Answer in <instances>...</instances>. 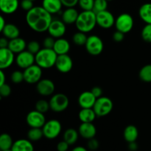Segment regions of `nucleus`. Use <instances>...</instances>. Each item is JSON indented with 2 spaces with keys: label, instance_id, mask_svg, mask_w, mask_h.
Listing matches in <instances>:
<instances>
[{
  "label": "nucleus",
  "instance_id": "7ed1b4c3",
  "mask_svg": "<svg viewBox=\"0 0 151 151\" xmlns=\"http://www.w3.org/2000/svg\"><path fill=\"white\" fill-rule=\"evenodd\" d=\"M58 55L53 49L43 48L35 55V63L42 69H50L55 66Z\"/></svg>",
  "mask_w": 151,
  "mask_h": 151
},
{
  "label": "nucleus",
  "instance_id": "4c0bfd02",
  "mask_svg": "<svg viewBox=\"0 0 151 151\" xmlns=\"http://www.w3.org/2000/svg\"><path fill=\"white\" fill-rule=\"evenodd\" d=\"M41 45L37 41H31L27 45V50L33 55H36L41 50Z\"/></svg>",
  "mask_w": 151,
  "mask_h": 151
},
{
  "label": "nucleus",
  "instance_id": "79ce46f5",
  "mask_svg": "<svg viewBox=\"0 0 151 151\" xmlns=\"http://www.w3.org/2000/svg\"><path fill=\"white\" fill-rule=\"evenodd\" d=\"M55 38H53L52 36L46 37L43 41V46L44 48H48V49H53V47L55 45Z\"/></svg>",
  "mask_w": 151,
  "mask_h": 151
},
{
  "label": "nucleus",
  "instance_id": "864d4df0",
  "mask_svg": "<svg viewBox=\"0 0 151 151\" xmlns=\"http://www.w3.org/2000/svg\"><path fill=\"white\" fill-rule=\"evenodd\" d=\"M72 151H88V149L86 147H82V146H77V147H74Z\"/></svg>",
  "mask_w": 151,
  "mask_h": 151
},
{
  "label": "nucleus",
  "instance_id": "603ef678",
  "mask_svg": "<svg viewBox=\"0 0 151 151\" xmlns=\"http://www.w3.org/2000/svg\"><path fill=\"white\" fill-rule=\"evenodd\" d=\"M6 24H7V23H6L4 18L2 16H0V31L2 30Z\"/></svg>",
  "mask_w": 151,
  "mask_h": 151
},
{
  "label": "nucleus",
  "instance_id": "9d476101",
  "mask_svg": "<svg viewBox=\"0 0 151 151\" xmlns=\"http://www.w3.org/2000/svg\"><path fill=\"white\" fill-rule=\"evenodd\" d=\"M26 122L30 128H42L47 121L44 114L35 110L31 111L27 114L26 116Z\"/></svg>",
  "mask_w": 151,
  "mask_h": 151
},
{
  "label": "nucleus",
  "instance_id": "7c9ffc66",
  "mask_svg": "<svg viewBox=\"0 0 151 151\" xmlns=\"http://www.w3.org/2000/svg\"><path fill=\"white\" fill-rule=\"evenodd\" d=\"M44 137L42 128H31L27 132V139L31 142L39 141Z\"/></svg>",
  "mask_w": 151,
  "mask_h": 151
},
{
  "label": "nucleus",
  "instance_id": "f257e3e1",
  "mask_svg": "<svg viewBox=\"0 0 151 151\" xmlns=\"http://www.w3.org/2000/svg\"><path fill=\"white\" fill-rule=\"evenodd\" d=\"M25 19L28 27L36 32H44L48 30L53 20L52 14L42 6H35L27 12Z\"/></svg>",
  "mask_w": 151,
  "mask_h": 151
},
{
  "label": "nucleus",
  "instance_id": "0eeeda50",
  "mask_svg": "<svg viewBox=\"0 0 151 151\" xmlns=\"http://www.w3.org/2000/svg\"><path fill=\"white\" fill-rule=\"evenodd\" d=\"M44 137L48 139H54L60 135L62 125L58 119H50L46 122L42 128Z\"/></svg>",
  "mask_w": 151,
  "mask_h": 151
},
{
  "label": "nucleus",
  "instance_id": "6e6552de",
  "mask_svg": "<svg viewBox=\"0 0 151 151\" xmlns=\"http://www.w3.org/2000/svg\"><path fill=\"white\" fill-rule=\"evenodd\" d=\"M134 22L132 16L129 13H122L115 20V27L118 31L126 34L131 32L134 27Z\"/></svg>",
  "mask_w": 151,
  "mask_h": 151
},
{
  "label": "nucleus",
  "instance_id": "8fccbe9b",
  "mask_svg": "<svg viewBox=\"0 0 151 151\" xmlns=\"http://www.w3.org/2000/svg\"><path fill=\"white\" fill-rule=\"evenodd\" d=\"M128 149L131 151H137L138 150V145L137 142H132L128 143Z\"/></svg>",
  "mask_w": 151,
  "mask_h": 151
},
{
  "label": "nucleus",
  "instance_id": "f03ea898",
  "mask_svg": "<svg viewBox=\"0 0 151 151\" xmlns=\"http://www.w3.org/2000/svg\"><path fill=\"white\" fill-rule=\"evenodd\" d=\"M97 24V16L93 10H83L79 13L75 23L78 31L88 33L95 28Z\"/></svg>",
  "mask_w": 151,
  "mask_h": 151
},
{
  "label": "nucleus",
  "instance_id": "c9c22d12",
  "mask_svg": "<svg viewBox=\"0 0 151 151\" xmlns=\"http://www.w3.org/2000/svg\"><path fill=\"white\" fill-rule=\"evenodd\" d=\"M141 36L143 41L147 43H151V24H146L142 28Z\"/></svg>",
  "mask_w": 151,
  "mask_h": 151
},
{
  "label": "nucleus",
  "instance_id": "6e6d98bb",
  "mask_svg": "<svg viewBox=\"0 0 151 151\" xmlns=\"http://www.w3.org/2000/svg\"><path fill=\"white\" fill-rule=\"evenodd\" d=\"M108 1H113V0H107Z\"/></svg>",
  "mask_w": 151,
  "mask_h": 151
},
{
  "label": "nucleus",
  "instance_id": "4d7b16f0",
  "mask_svg": "<svg viewBox=\"0 0 151 151\" xmlns=\"http://www.w3.org/2000/svg\"><path fill=\"white\" fill-rule=\"evenodd\" d=\"M32 1H36V0H32Z\"/></svg>",
  "mask_w": 151,
  "mask_h": 151
},
{
  "label": "nucleus",
  "instance_id": "412c9836",
  "mask_svg": "<svg viewBox=\"0 0 151 151\" xmlns=\"http://www.w3.org/2000/svg\"><path fill=\"white\" fill-rule=\"evenodd\" d=\"M27 44L24 39L20 38V37H18V38H13V39L9 41L8 48L15 54H19V53L24 51L25 49L27 48Z\"/></svg>",
  "mask_w": 151,
  "mask_h": 151
},
{
  "label": "nucleus",
  "instance_id": "c85d7f7f",
  "mask_svg": "<svg viewBox=\"0 0 151 151\" xmlns=\"http://www.w3.org/2000/svg\"><path fill=\"white\" fill-rule=\"evenodd\" d=\"M79 136V132L75 128H68L65 131L63 137V140L66 141L69 145H72L77 142Z\"/></svg>",
  "mask_w": 151,
  "mask_h": 151
},
{
  "label": "nucleus",
  "instance_id": "393cba45",
  "mask_svg": "<svg viewBox=\"0 0 151 151\" xmlns=\"http://www.w3.org/2000/svg\"><path fill=\"white\" fill-rule=\"evenodd\" d=\"M1 32L3 36L9 40L18 38L20 35L19 28L13 24H7Z\"/></svg>",
  "mask_w": 151,
  "mask_h": 151
},
{
  "label": "nucleus",
  "instance_id": "dca6fc26",
  "mask_svg": "<svg viewBox=\"0 0 151 151\" xmlns=\"http://www.w3.org/2000/svg\"><path fill=\"white\" fill-rule=\"evenodd\" d=\"M16 60L15 53L8 47L0 48V69L4 70L10 67Z\"/></svg>",
  "mask_w": 151,
  "mask_h": 151
},
{
  "label": "nucleus",
  "instance_id": "4468645a",
  "mask_svg": "<svg viewBox=\"0 0 151 151\" xmlns=\"http://www.w3.org/2000/svg\"><path fill=\"white\" fill-rule=\"evenodd\" d=\"M58 72L61 73H68L73 67V60L68 54L58 55L55 66Z\"/></svg>",
  "mask_w": 151,
  "mask_h": 151
},
{
  "label": "nucleus",
  "instance_id": "2f4dec72",
  "mask_svg": "<svg viewBox=\"0 0 151 151\" xmlns=\"http://www.w3.org/2000/svg\"><path fill=\"white\" fill-rule=\"evenodd\" d=\"M140 80L145 83H151V64L143 66L139 72Z\"/></svg>",
  "mask_w": 151,
  "mask_h": 151
},
{
  "label": "nucleus",
  "instance_id": "1a4fd4ad",
  "mask_svg": "<svg viewBox=\"0 0 151 151\" xmlns=\"http://www.w3.org/2000/svg\"><path fill=\"white\" fill-rule=\"evenodd\" d=\"M24 81L29 84H35L39 82L42 77V68L36 63L24 69Z\"/></svg>",
  "mask_w": 151,
  "mask_h": 151
},
{
  "label": "nucleus",
  "instance_id": "a211bd4d",
  "mask_svg": "<svg viewBox=\"0 0 151 151\" xmlns=\"http://www.w3.org/2000/svg\"><path fill=\"white\" fill-rule=\"evenodd\" d=\"M80 136L88 140L94 138L97 134V128L93 122H82L78 128Z\"/></svg>",
  "mask_w": 151,
  "mask_h": 151
},
{
  "label": "nucleus",
  "instance_id": "2eb2a0df",
  "mask_svg": "<svg viewBox=\"0 0 151 151\" xmlns=\"http://www.w3.org/2000/svg\"><path fill=\"white\" fill-rule=\"evenodd\" d=\"M36 90L38 94L44 97L52 95L55 90V86L50 79H41L36 83Z\"/></svg>",
  "mask_w": 151,
  "mask_h": 151
},
{
  "label": "nucleus",
  "instance_id": "473e14b6",
  "mask_svg": "<svg viewBox=\"0 0 151 151\" xmlns=\"http://www.w3.org/2000/svg\"><path fill=\"white\" fill-rule=\"evenodd\" d=\"M87 38H88V36L86 35V33L78 31L75 32L72 36V41L77 46H85Z\"/></svg>",
  "mask_w": 151,
  "mask_h": 151
},
{
  "label": "nucleus",
  "instance_id": "de8ad7c7",
  "mask_svg": "<svg viewBox=\"0 0 151 151\" xmlns=\"http://www.w3.org/2000/svg\"><path fill=\"white\" fill-rule=\"evenodd\" d=\"M91 91L92 92V94L95 96L96 98H99V97H102V94H103V89H102L100 86L93 87V88H91Z\"/></svg>",
  "mask_w": 151,
  "mask_h": 151
},
{
  "label": "nucleus",
  "instance_id": "20e7f679",
  "mask_svg": "<svg viewBox=\"0 0 151 151\" xmlns=\"http://www.w3.org/2000/svg\"><path fill=\"white\" fill-rule=\"evenodd\" d=\"M114 103L108 97H100L97 98L94 105V112L98 117H103L109 115L113 110Z\"/></svg>",
  "mask_w": 151,
  "mask_h": 151
},
{
  "label": "nucleus",
  "instance_id": "423d86ee",
  "mask_svg": "<svg viewBox=\"0 0 151 151\" xmlns=\"http://www.w3.org/2000/svg\"><path fill=\"white\" fill-rule=\"evenodd\" d=\"M86 50L91 55L97 56L102 53L104 49V44L101 38L95 35H89L85 44Z\"/></svg>",
  "mask_w": 151,
  "mask_h": 151
},
{
  "label": "nucleus",
  "instance_id": "6ab92c4d",
  "mask_svg": "<svg viewBox=\"0 0 151 151\" xmlns=\"http://www.w3.org/2000/svg\"><path fill=\"white\" fill-rule=\"evenodd\" d=\"M19 6V0H0V10L6 15L14 13Z\"/></svg>",
  "mask_w": 151,
  "mask_h": 151
},
{
  "label": "nucleus",
  "instance_id": "a19ab883",
  "mask_svg": "<svg viewBox=\"0 0 151 151\" xmlns=\"http://www.w3.org/2000/svg\"><path fill=\"white\" fill-rule=\"evenodd\" d=\"M20 7L25 11H29L34 7L33 1L32 0H22L20 2Z\"/></svg>",
  "mask_w": 151,
  "mask_h": 151
},
{
  "label": "nucleus",
  "instance_id": "5fc2aeb1",
  "mask_svg": "<svg viewBox=\"0 0 151 151\" xmlns=\"http://www.w3.org/2000/svg\"><path fill=\"white\" fill-rule=\"evenodd\" d=\"M1 151H13L12 149H9V150H1Z\"/></svg>",
  "mask_w": 151,
  "mask_h": 151
},
{
  "label": "nucleus",
  "instance_id": "b1692460",
  "mask_svg": "<svg viewBox=\"0 0 151 151\" xmlns=\"http://www.w3.org/2000/svg\"><path fill=\"white\" fill-rule=\"evenodd\" d=\"M11 149L13 151H34L33 145L28 139H20L15 141Z\"/></svg>",
  "mask_w": 151,
  "mask_h": 151
},
{
  "label": "nucleus",
  "instance_id": "37998d69",
  "mask_svg": "<svg viewBox=\"0 0 151 151\" xmlns=\"http://www.w3.org/2000/svg\"><path fill=\"white\" fill-rule=\"evenodd\" d=\"M99 146H100V143H99L98 140L96 139L95 138L90 139L88 140V142H87V147H88V150H96L98 149Z\"/></svg>",
  "mask_w": 151,
  "mask_h": 151
},
{
  "label": "nucleus",
  "instance_id": "ddd939ff",
  "mask_svg": "<svg viewBox=\"0 0 151 151\" xmlns=\"http://www.w3.org/2000/svg\"><path fill=\"white\" fill-rule=\"evenodd\" d=\"M47 32H49L50 36L53 37L55 39L62 38L66 32V24L62 20L53 19L49 27Z\"/></svg>",
  "mask_w": 151,
  "mask_h": 151
},
{
  "label": "nucleus",
  "instance_id": "39448f33",
  "mask_svg": "<svg viewBox=\"0 0 151 151\" xmlns=\"http://www.w3.org/2000/svg\"><path fill=\"white\" fill-rule=\"evenodd\" d=\"M50 109L56 113H60L66 110L69 104L67 96L63 93H57L52 96L50 100Z\"/></svg>",
  "mask_w": 151,
  "mask_h": 151
},
{
  "label": "nucleus",
  "instance_id": "4be33fe9",
  "mask_svg": "<svg viewBox=\"0 0 151 151\" xmlns=\"http://www.w3.org/2000/svg\"><path fill=\"white\" fill-rule=\"evenodd\" d=\"M79 13L75 7H66L62 13V21L66 24H75L78 19Z\"/></svg>",
  "mask_w": 151,
  "mask_h": 151
},
{
  "label": "nucleus",
  "instance_id": "f704fd0d",
  "mask_svg": "<svg viewBox=\"0 0 151 151\" xmlns=\"http://www.w3.org/2000/svg\"><path fill=\"white\" fill-rule=\"evenodd\" d=\"M108 8L107 0H94L93 11L95 13L106 10Z\"/></svg>",
  "mask_w": 151,
  "mask_h": 151
},
{
  "label": "nucleus",
  "instance_id": "5701e85b",
  "mask_svg": "<svg viewBox=\"0 0 151 151\" xmlns=\"http://www.w3.org/2000/svg\"><path fill=\"white\" fill-rule=\"evenodd\" d=\"M70 44L68 40H66V38H60L55 40L53 50L57 53L58 55H60L68 54L70 50Z\"/></svg>",
  "mask_w": 151,
  "mask_h": 151
},
{
  "label": "nucleus",
  "instance_id": "bb28decb",
  "mask_svg": "<svg viewBox=\"0 0 151 151\" xmlns=\"http://www.w3.org/2000/svg\"><path fill=\"white\" fill-rule=\"evenodd\" d=\"M78 117L81 122H93L97 115L93 109H81L78 114Z\"/></svg>",
  "mask_w": 151,
  "mask_h": 151
},
{
  "label": "nucleus",
  "instance_id": "9b49d317",
  "mask_svg": "<svg viewBox=\"0 0 151 151\" xmlns=\"http://www.w3.org/2000/svg\"><path fill=\"white\" fill-rule=\"evenodd\" d=\"M15 62L19 68L25 69L32 65L35 64V55L28 50H24L17 54Z\"/></svg>",
  "mask_w": 151,
  "mask_h": 151
},
{
  "label": "nucleus",
  "instance_id": "72a5a7b5",
  "mask_svg": "<svg viewBox=\"0 0 151 151\" xmlns=\"http://www.w3.org/2000/svg\"><path fill=\"white\" fill-rule=\"evenodd\" d=\"M50 109V102L45 100H39L35 103V110L41 113L45 114Z\"/></svg>",
  "mask_w": 151,
  "mask_h": 151
},
{
  "label": "nucleus",
  "instance_id": "3c124183",
  "mask_svg": "<svg viewBox=\"0 0 151 151\" xmlns=\"http://www.w3.org/2000/svg\"><path fill=\"white\" fill-rule=\"evenodd\" d=\"M6 83V77L4 71L2 69L0 70V85H3Z\"/></svg>",
  "mask_w": 151,
  "mask_h": 151
},
{
  "label": "nucleus",
  "instance_id": "aec40b11",
  "mask_svg": "<svg viewBox=\"0 0 151 151\" xmlns=\"http://www.w3.org/2000/svg\"><path fill=\"white\" fill-rule=\"evenodd\" d=\"M42 7L50 14H56L61 10L63 4L60 0H43Z\"/></svg>",
  "mask_w": 151,
  "mask_h": 151
},
{
  "label": "nucleus",
  "instance_id": "c756f323",
  "mask_svg": "<svg viewBox=\"0 0 151 151\" xmlns=\"http://www.w3.org/2000/svg\"><path fill=\"white\" fill-rule=\"evenodd\" d=\"M14 143L11 136L8 134H2L0 136V149L1 150L11 149Z\"/></svg>",
  "mask_w": 151,
  "mask_h": 151
},
{
  "label": "nucleus",
  "instance_id": "49530a36",
  "mask_svg": "<svg viewBox=\"0 0 151 151\" xmlns=\"http://www.w3.org/2000/svg\"><path fill=\"white\" fill-rule=\"evenodd\" d=\"M63 4V6L66 7H75L78 4L79 0H60Z\"/></svg>",
  "mask_w": 151,
  "mask_h": 151
},
{
  "label": "nucleus",
  "instance_id": "e433bc0d",
  "mask_svg": "<svg viewBox=\"0 0 151 151\" xmlns=\"http://www.w3.org/2000/svg\"><path fill=\"white\" fill-rule=\"evenodd\" d=\"M10 79L11 81L15 84L21 83L22 82L24 81V72L22 71L16 70L12 72L10 75Z\"/></svg>",
  "mask_w": 151,
  "mask_h": 151
},
{
  "label": "nucleus",
  "instance_id": "f3484780",
  "mask_svg": "<svg viewBox=\"0 0 151 151\" xmlns=\"http://www.w3.org/2000/svg\"><path fill=\"white\" fill-rule=\"evenodd\" d=\"M96 100L97 98L91 91H86L80 94L78 102L81 109H93Z\"/></svg>",
  "mask_w": 151,
  "mask_h": 151
},
{
  "label": "nucleus",
  "instance_id": "09e8293b",
  "mask_svg": "<svg viewBox=\"0 0 151 151\" xmlns=\"http://www.w3.org/2000/svg\"><path fill=\"white\" fill-rule=\"evenodd\" d=\"M9 41L10 40L7 39V38L4 36L0 38V48H7V47H8Z\"/></svg>",
  "mask_w": 151,
  "mask_h": 151
},
{
  "label": "nucleus",
  "instance_id": "58836bf2",
  "mask_svg": "<svg viewBox=\"0 0 151 151\" xmlns=\"http://www.w3.org/2000/svg\"><path fill=\"white\" fill-rule=\"evenodd\" d=\"M94 0H79L78 5L83 10H93Z\"/></svg>",
  "mask_w": 151,
  "mask_h": 151
},
{
  "label": "nucleus",
  "instance_id": "f8f14e48",
  "mask_svg": "<svg viewBox=\"0 0 151 151\" xmlns=\"http://www.w3.org/2000/svg\"><path fill=\"white\" fill-rule=\"evenodd\" d=\"M97 16V24L103 29H110L115 24L114 18L112 13L109 10L100 12L96 13Z\"/></svg>",
  "mask_w": 151,
  "mask_h": 151
},
{
  "label": "nucleus",
  "instance_id": "ea45409f",
  "mask_svg": "<svg viewBox=\"0 0 151 151\" xmlns=\"http://www.w3.org/2000/svg\"><path fill=\"white\" fill-rule=\"evenodd\" d=\"M11 87L7 83H4L3 85H0V95L2 97H7L11 94Z\"/></svg>",
  "mask_w": 151,
  "mask_h": 151
},
{
  "label": "nucleus",
  "instance_id": "cd10ccee",
  "mask_svg": "<svg viewBox=\"0 0 151 151\" xmlns=\"http://www.w3.org/2000/svg\"><path fill=\"white\" fill-rule=\"evenodd\" d=\"M139 16L146 24H151V3H145L140 7Z\"/></svg>",
  "mask_w": 151,
  "mask_h": 151
},
{
  "label": "nucleus",
  "instance_id": "a18cd8bd",
  "mask_svg": "<svg viewBox=\"0 0 151 151\" xmlns=\"http://www.w3.org/2000/svg\"><path fill=\"white\" fill-rule=\"evenodd\" d=\"M69 145L63 139V141H60L58 143L56 148L58 151H67L69 150Z\"/></svg>",
  "mask_w": 151,
  "mask_h": 151
},
{
  "label": "nucleus",
  "instance_id": "a878e982",
  "mask_svg": "<svg viewBox=\"0 0 151 151\" xmlns=\"http://www.w3.org/2000/svg\"><path fill=\"white\" fill-rule=\"evenodd\" d=\"M123 137L128 143L136 142L139 137V131L137 127L134 125H129L125 128Z\"/></svg>",
  "mask_w": 151,
  "mask_h": 151
},
{
  "label": "nucleus",
  "instance_id": "c03bdc74",
  "mask_svg": "<svg viewBox=\"0 0 151 151\" xmlns=\"http://www.w3.org/2000/svg\"><path fill=\"white\" fill-rule=\"evenodd\" d=\"M112 38H113V40L115 41V42H117V43L122 42V41L124 40V38H125V33L120 32V31L116 30L114 32Z\"/></svg>",
  "mask_w": 151,
  "mask_h": 151
}]
</instances>
